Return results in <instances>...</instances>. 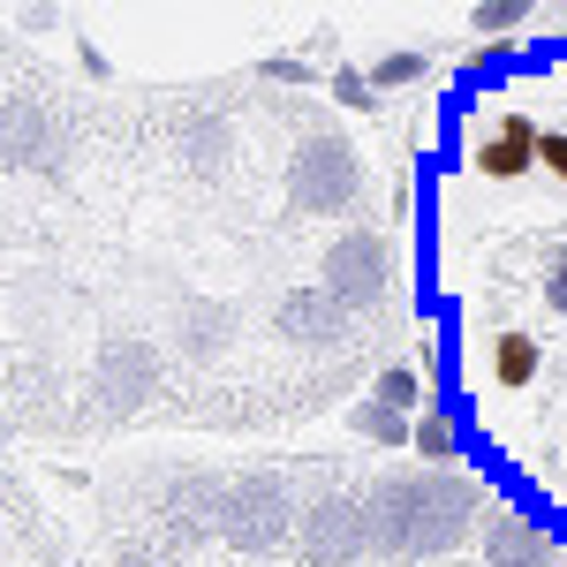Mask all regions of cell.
Returning a JSON list of instances; mask_svg holds the SVG:
<instances>
[{"mask_svg":"<svg viewBox=\"0 0 567 567\" xmlns=\"http://www.w3.org/2000/svg\"><path fill=\"white\" fill-rule=\"evenodd\" d=\"M492 499L470 470H393L371 484V545L379 560H439L454 545H470V529H484Z\"/></svg>","mask_w":567,"mask_h":567,"instance_id":"1","label":"cell"},{"mask_svg":"<svg viewBox=\"0 0 567 567\" xmlns=\"http://www.w3.org/2000/svg\"><path fill=\"white\" fill-rule=\"evenodd\" d=\"M296 523H303V507H296L288 470H235L227 477V499H219L227 553H280V545H296Z\"/></svg>","mask_w":567,"mask_h":567,"instance_id":"2","label":"cell"},{"mask_svg":"<svg viewBox=\"0 0 567 567\" xmlns=\"http://www.w3.org/2000/svg\"><path fill=\"white\" fill-rule=\"evenodd\" d=\"M355 197H363V152L349 144V130H310L288 152V213L341 219Z\"/></svg>","mask_w":567,"mask_h":567,"instance_id":"3","label":"cell"},{"mask_svg":"<svg viewBox=\"0 0 567 567\" xmlns=\"http://www.w3.org/2000/svg\"><path fill=\"white\" fill-rule=\"evenodd\" d=\"M159 393H167V355L152 349V341H136V333H122V341H106L99 363H91V393H84L91 416L84 424H130Z\"/></svg>","mask_w":567,"mask_h":567,"instance_id":"4","label":"cell"},{"mask_svg":"<svg viewBox=\"0 0 567 567\" xmlns=\"http://www.w3.org/2000/svg\"><path fill=\"white\" fill-rule=\"evenodd\" d=\"M296 560L303 567H363L379 560V545H371V484H333V492H318L303 507V523H296Z\"/></svg>","mask_w":567,"mask_h":567,"instance_id":"5","label":"cell"},{"mask_svg":"<svg viewBox=\"0 0 567 567\" xmlns=\"http://www.w3.org/2000/svg\"><path fill=\"white\" fill-rule=\"evenodd\" d=\"M318 288H326L333 303H349L355 318L379 310L393 296V243L379 227H341V235L326 243V258H318Z\"/></svg>","mask_w":567,"mask_h":567,"instance_id":"6","label":"cell"},{"mask_svg":"<svg viewBox=\"0 0 567 567\" xmlns=\"http://www.w3.org/2000/svg\"><path fill=\"white\" fill-rule=\"evenodd\" d=\"M219 499H227V477L182 462V470H167V484H152L144 507H152L159 545H219Z\"/></svg>","mask_w":567,"mask_h":567,"instance_id":"7","label":"cell"},{"mask_svg":"<svg viewBox=\"0 0 567 567\" xmlns=\"http://www.w3.org/2000/svg\"><path fill=\"white\" fill-rule=\"evenodd\" d=\"M0 152H8V167L16 175H61L69 167V130H61V114H53V99L45 91H8V130H0Z\"/></svg>","mask_w":567,"mask_h":567,"instance_id":"8","label":"cell"},{"mask_svg":"<svg viewBox=\"0 0 567 567\" xmlns=\"http://www.w3.org/2000/svg\"><path fill=\"white\" fill-rule=\"evenodd\" d=\"M477 553H484V567H567L560 529L545 515H529V507H492L477 529Z\"/></svg>","mask_w":567,"mask_h":567,"instance_id":"9","label":"cell"},{"mask_svg":"<svg viewBox=\"0 0 567 567\" xmlns=\"http://www.w3.org/2000/svg\"><path fill=\"white\" fill-rule=\"evenodd\" d=\"M272 333L288 341V349H310V355H333L341 341L355 333V310L333 303L326 288H288L280 303H272Z\"/></svg>","mask_w":567,"mask_h":567,"instance_id":"10","label":"cell"},{"mask_svg":"<svg viewBox=\"0 0 567 567\" xmlns=\"http://www.w3.org/2000/svg\"><path fill=\"white\" fill-rule=\"evenodd\" d=\"M537 144H545V130L529 122L523 106H499V122H492V136H477L470 144V167H477L484 182H515L537 167Z\"/></svg>","mask_w":567,"mask_h":567,"instance_id":"11","label":"cell"},{"mask_svg":"<svg viewBox=\"0 0 567 567\" xmlns=\"http://www.w3.org/2000/svg\"><path fill=\"white\" fill-rule=\"evenodd\" d=\"M53 409H61L53 363H39V349H16V355H8V432H16V439L45 432Z\"/></svg>","mask_w":567,"mask_h":567,"instance_id":"12","label":"cell"},{"mask_svg":"<svg viewBox=\"0 0 567 567\" xmlns=\"http://www.w3.org/2000/svg\"><path fill=\"white\" fill-rule=\"evenodd\" d=\"M227 341H235V303H213V296H182L175 303V349L189 363H213Z\"/></svg>","mask_w":567,"mask_h":567,"instance_id":"13","label":"cell"},{"mask_svg":"<svg viewBox=\"0 0 567 567\" xmlns=\"http://www.w3.org/2000/svg\"><path fill=\"white\" fill-rule=\"evenodd\" d=\"M424 470H454L462 454H470V416L454 409V401H432L424 416H416V446H409Z\"/></svg>","mask_w":567,"mask_h":567,"instance_id":"14","label":"cell"},{"mask_svg":"<svg viewBox=\"0 0 567 567\" xmlns=\"http://www.w3.org/2000/svg\"><path fill=\"white\" fill-rule=\"evenodd\" d=\"M227 152H235L227 114H189V122H182V167H189V175H219Z\"/></svg>","mask_w":567,"mask_h":567,"instance_id":"15","label":"cell"},{"mask_svg":"<svg viewBox=\"0 0 567 567\" xmlns=\"http://www.w3.org/2000/svg\"><path fill=\"white\" fill-rule=\"evenodd\" d=\"M371 401H386L401 416H424V409H432V379H424L416 363H386V371L371 379Z\"/></svg>","mask_w":567,"mask_h":567,"instance_id":"16","label":"cell"},{"mask_svg":"<svg viewBox=\"0 0 567 567\" xmlns=\"http://www.w3.org/2000/svg\"><path fill=\"white\" fill-rule=\"evenodd\" d=\"M349 424L371 439V446H386V454H409V446H416V416H401V409H386V401L349 409Z\"/></svg>","mask_w":567,"mask_h":567,"instance_id":"17","label":"cell"},{"mask_svg":"<svg viewBox=\"0 0 567 567\" xmlns=\"http://www.w3.org/2000/svg\"><path fill=\"white\" fill-rule=\"evenodd\" d=\"M537 371H545V349H537L529 333H499V341H492V379L507 393H523Z\"/></svg>","mask_w":567,"mask_h":567,"instance_id":"18","label":"cell"},{"mask_svg":"<svg viewBox=\"0 0 567 567\" xmlns=\"http://www.w3.org/2000/svg\"><path fill=\"white\" fill-rule=\"evenodd\" d=\"M529 23H537L529 0H477V8H470V31H477L484 45H507L515 31H529Z\"/></svg>","mask_w":567,"mask_h":567,"instance_id":"19","label":"cell"},{"mask_svg":"<svg viewBox=\"0 0 567 567\" xmlns=\"http://www.w3.org/2000/svg\"><path fill=\"white\" fill-rule=\"evenodd\" d=\"M424 69H432V53L393 45V53H379V61H371V84H379V91H409V84H424Z\"/></svg>","mask_w":567,"mask_h":567,"instance_id":"20","label":"cell"},{"mask_svg":"<svg viewBox=\"0 0 567 567\" xmlns=\"http://www.w3.org/2000/svg\"><path fill=\"white\" fill-rule=\"evenodd\" d=\"M326 91H333V106H349V114H371V106H379V84H371V69H349V61L326 76Z\"/></svg>","mask_w":567,"mask_h":567,"instance_id":"21","label":"cell"},{"mask_svg":"<svg viewBox=\"0 0 567 567\" xmlns=\"http://www.w3.org/2000/svg\"><path fill=\"white\" fill-rule=\"evenodd\" d=\"M341 386H349L341 371H318V379H303V386H288V401H296V416H310L318 401H341Z\"/></svg>","mask_w":567,"mask_h":567,"instance_id":"22","label":"cell"},{"mask_svg":"<svg viewBox=\"0 0 567 567\" xmlns=\"http://www.w3.org/2000/svg\"><path fill=\"white\" fill-rule=\"evenodd\" d=\"M258 76H265V84H288V91H296V84H310L318 69H310L303 53H272V61H258Z\"/></svg>","mask_w":567,"mask_h":567,"instance_id":"23","label":"cell"},{"mask_svg":"<svg viewBox=\"0 0 567 567\" xmlns=\"http://www.w3.org/2000/svg\"><path fill=\"white\" fill-rule=\"evenodd\" d=\"M114 567H175V560L159 537H130V545H114Z\"/></svg>","mask_w":567,"mask_h":567,"instance_id":"24","label":"cell"},{"mask_svg":"<svg viewBox=\"0 0 567 567\" xmlns=\"http://www.w3.org/2000/svg\"><path fill=\"white\" fill-rule=\"evenodd\" d=\"M537 167L567 189V130H545V144H537Z\"/></svg>","mask_w":567,"mask_h":567,"instance_id":"25","label":"cell"},{"mask_svg":"<svg viewBox=\"0 0 567 567\" xmlns=\"http://www.w3.org/2000/svg\"><path fill=\"white\" fill-rule=\"evenodd\" d=\"M545 303H553V310L567 318V243L553 250V265H545Z\"/></svg>","mask_w":567,"mask_h":567,"instance_id":"26","label":"cell"},{"mask_svg":"<svg viewBox=\"0 0 567 567\" xmlns=\"http://www.w3.org/2000/svg\"><path fill=\"white\" fill-rule=\"evenodd\" d=\"M8 523H16V537H31V529H39V507H31V492H23V484H8Z\"/></svg>","mask_w":567,"mask_h":567,"instance_id":"27","label":"cell"},{"mask_svg":"<svg viewBox=\"0 0 567 567\" xmlns=\"http://www.w3.org/2000/svg\"><path fill=\"white\" fill-rule=\"evenodd\" d=\"M446 371V349H439V333H424V379H439Z\"/></svg>","mask_w":567,"mask_h":567,"instance_id":"28","label":"cell"},{"mask_svg":"<svg viewBox=\"0 0 567 567\" xmlns=\"http://www.w3.org/2000/svg\"><path fill=\"white\" fill-rule=\"evenodd\" d=\"M545 23H553V31H560V39H567V8H545Z\"/></svg>","mask_w":567,"mask_h":567,"instance_id":"29","label":"cell"}]
</instances>
